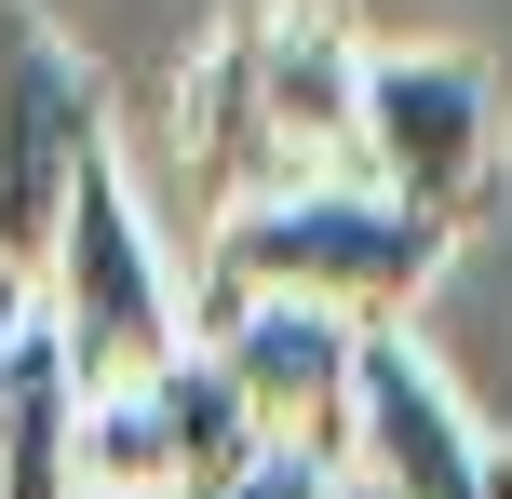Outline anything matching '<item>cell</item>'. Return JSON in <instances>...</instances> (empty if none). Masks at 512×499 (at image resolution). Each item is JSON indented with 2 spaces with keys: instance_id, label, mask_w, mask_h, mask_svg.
Listing matches in <instances>:
<instances>
[{
  "instance_id": "obj_3",
  "label": "cell",
  "mask_w": 512,
  "mask_h": 499,
  "mask_svg": "<svg viewBox=\"0 0 512 499\" xmlns=\"http://www.w3.org/2000/svg\"><path fill=\"white\" fill-rule=\"evenodd\" d=\"M27 311H41L54 365L81 378V405H95V392H135V378H162L189 351V297H176V270H162V230L135 216L122 162H95V176L68 189Z\"/></svg>"
},
{
  "instance_id": "obj_2",
  "label": "cell",
  "mask_w": 512,
  "mask_h": 499,
  "mask_svg": "<svg viewBox=\"0 0 512 499\" xmlns=\"http://www.w3.org/2000/svg\"><path fill=\"white\" fill-rule=\"evenodd\" d=\"M432 216L378 203L364 176H324V189H283V203H243L203 230V311H243V297H297V311H337V324H405L445 270Z\"/></svg>"
},
{
  "instance_id": "obj_7",
  "label": "cell",
  "mask_w": 512,
  "mask_h": 499,
  "mask_svg": "<svg viewBox=\"0 0 512 499\" xmlns=\"http://www.w3.org/2000/svg\"><path fill=\"white\" fill-rule=\"evenodd\" d=\"M189 338H203L216 378L243 392L256 446H283V459H337L351 446V378H364V338H378V324L297 311V297H243V311H203Z\"/></svg>"
},
{
  "instance_id": "obj_9",
  "label": "cell",
  "mask_w": 512,
  "mask_h": 499,
  "mask_svg": "<svg viewBox=\"0 0 512 499\" xmlns=\"http://www.w3.org/2000/svg\"><path fill=\"white\" fill-rule=\"evenodd\" d=\"M68 432H81V378L54 365L41 311H27V351H14V378H0V499H81Z\"/></svg>"
},
{
  "instance_id": "obj_1",
  "label": "cell",
  "mask_w": 512,
  "mask_h": 499,
  "mask_svg": "<svg viewBox=\"0 0 512 499\" xmlns=\"http://www.w3.org/2000/svg\"><path fill=\"white\" fill-rule=\"evenodd\" d=\"M351 81H364V41H351L337 0H243L176 68V189H189V216L216 230L243 203L351 176Z\"/></svg>"
},
{
  "instance_id": "obj_8",
  "label": "cell",
  "mask_w": 512,
  "mask_h": 499,
  "mask_svg": "<svg viewBox=\"0 0 512 499\" xmlns=\"http://www.w3.org/2000/svg\"><path fill=\"white\" fill-rule=\"evenodd\" d=\"M135 405H149V432H162V499H203V486H230L243 459H270V446H256V419H243V392L216 378L203 338H189L162 378H135Z\"/></svg>"
},
{
  "instance_id": "obj_11",
  "label": "cell",
  "mask_w": 512,
  "mask_h": 499,
  "mask_svg": "<svg viewBox=\"0 0 512 499\" xmlns=\"http://www.w3.org/2000/svg\"><path fill=\"white\" fill-rule=\"evenodd\" d=\"M14 351H27V284H0V378H14Z\"/></svg>"
},
{
  "instance_id": "obj_10",
  "label": "cell",
  "mask_w": 512,
  "mask_h": 499,
  "mask_svg": "<svg viewBox=\"0 0 512 499\" xmlns=\"http://www.w3.org/2000/svg\"><path fill=\"white\" fill-rule=\"evenodd\" d=\"M203 499H324V459H283V446H270V459H243V473L203 486Z\"/></svg>"
},
{
  "instance_id": "obj_4",
  "label": "cell",
  "mask_w": 512,
  "mask_h": 499,
  "mask_svg": "<svg viewBox=\"0 0 512 499\" xmlns=\"http://www.w3.org/2000/svg\"><path fill=\"white\" fill-rule=\"evenodd\" d=\"M512 162V108H499V68L459 41H364V81H351V176L378 203L459 230L472 203L499 189Z\"/></svg>"
},
{
  "instance_id": "obj_6",
  "label": "cell",
  "mask_w": 512,
  "mask_h": 499,
  "mask_svg": "<svg viewBox=\"0 0 512 499\" xmlns=\"http://www.w3.org/2000/svg\"><path fill=\"white\" fill-rule=\"evenodd\" d=\"M337 459H351L364 486H391V499H512V446L472 419V392L405 338V324H378V338H364L351 446H337Z\"/></svg>"
},
{
  "instance_id": "obj_5",
  "label": "cell",
  "mask_w": 512,
  "mask_h": 499,
  "mask_svg": "<svg viewBox=\"0 0 512 499\" xmlns=\"http://www.w3.org/2000/svg\"><path fill=\"white\" fill-rule=\"evenodd\" d=\"M108 162V81L41 0H0V284H41L68 189Z\"/></svg>"
}]
</instances>
